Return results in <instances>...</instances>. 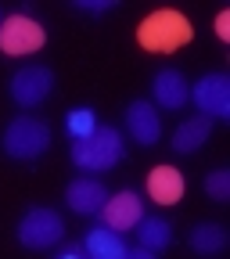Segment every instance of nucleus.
<instances>
[{
    "label": "nucleus",
    "mask_w": 230,
    "mask_h": 259,
    "mask_svg": "<svg viewBox=\"0 0 230 259\" xmlns=\"http://www.w3.org/2000/svg\"><path fill=\"white\" fill-rule=\"evenodd\" d=\"M191 36H194L191 22H187L180 11H173V8L151 11V15L141 22V29H137L141 47H144V51H155V54H173V51H180L183 44H191Z\"/></svg>",
    "instance_id": "obj_1"
},
{
    "label": "nucleus",
    "mask_w": 230,
    "mask_h": 259,
    "mask_svg": "<svg viewBox=\"0 0 230 259\" xmlns=\"http://www.w3.org/2000/svg\"><path fill=\"white\" fill-rule=\"evenodd\" d=\"M72 162L79 169H90V173L112 169L115 162H122V137H119V130L115 126H97L86 141H76Z\"/></svg>",
    "instance_id": "obj_2"
},
{
    "label": "nucleus",
    "mask_w": 230,
    "mask_h": 259,
    "mask_svg": "<svg viewBox=\"0 0 230 259\" xmlns=\"http://www.w3.org/2000/svg\"><path fill=\"white\" fill-rule=\"evenodd\" d=\"M51 148V130L40 119H15L4 130V151L11 158H40Z\"/></svg>",
    "instance_id": "obj_3"
},
{
    "label": "nucleus",
    "mask_w": 230,
    "mask_h": 259,
    "mask_svg": "<svg viewBox=\"0 0 230 259\" xmlns=\"http://www.w3.org/2000/svg\"><path fill=\"white\" fill-rule=\"evenodd\" d=\"M65 238V223L54 209H29L18 223V241L25 248H51Z\"/></svg>",
    "instance_id": "obj_4"
},
{
    "label": "nucleus",
    "mask_w": 230,
    "mask_h": 259,
    "mask_svg": "<svg viewBox=\"0 0 230 259\" xmlns=\"http://www.w3.org/2000/svg\"><path fill=\"white\" fill-rule=\"evenodd\" d=\"M43 25L32 22L29 15H11L4 25H0V51L18 58V54H32L43 47Z\"/></svg>",
    "instance_id": "obj_5"
},
{
    "label": "nucleus",
    "mask_w": 230,
    "mask_h": 259,
    "mask_svg": "<svg viewBox=\"0 0 230 259\" xmlns=\"http://www.w3.org/2000/svg\"><path fill=\"white\" fill-rule=\"evenodd\" d=\"M51 87H54L51 69H43V65H29V69H18V72H15V79H11V97H15L18 105L32 108V105H40L43 97L51 94Z\"/></svg>",
    "instance_id": "obj_6"
},
{
    "label": "nucleus",
    "mask_w": 230,
    "mask_h": 259,
    "mask_svg": "<svg viewBox=\"0 0 230 259\" xmlns=\"http://www.w3.org/2000/svg\"><path fill=\"white\" fill-rule=\"evenodd\" d=\"M191 94H194V101H198L202 115H209V119H226L230 115V79L223 72L205 76Z\"/></svg>",
    "instance_id": "obj_7"
},
{
    "label": "nucleus",
    "mask_w": 230,
    "mask_h": 259,
    "mask_svg": "<svg viewBox=\"0 0 230 259\" xmlns=\"http://www.w3.org/2000/svg\"><path fill=\"white\" fill-rule=\"evenodd\" d=\"M65 202H69L72 212H79V216H97V212L105 209V202H108V191H105L101 180L79 177V180L69 184V191H65Z\"/></svg>",
    "instance_id": "obj_8"
},
{
    "label": "nucleus",
    "mask_w": 230,
    "mask_h": 259,
    "mask_svg": "<svg viewBox=\"0 0 230 259\" xmlns=\"http://www.w3.org/2000/svg\"><path fill=\"white\" fill-rule=\"evenodd\" d=\"M101 216H105V227H108V231L119 234V231H129V227H137V223H141L144 205H141V198H137L133 191H122V194H115V198L105 202Z\"/></svg>",
    "instance_id": "obj_9"
},
{
    "label": "nucleus",
    "mask_w": 230,
    "mask_h": 259,
    "mask_svg": "<svg viewBox=\"0 0 230 259\" xmlns=\"http://www.w3.org/2000/svg\"><path fill=\"white\" fill-rule=\"evenodd\" d=\"M148 194H151V202H158V205H176L183 198V177H180V169L155 166L151 177H148Z\"/></svg>",
    "instance_id": "obj_10"
},
{
    "label": "nucleus",
    "mask_w": 230,
    "mask_h": 259,
    "mask_svg": "<svg viewBox=\"0 0 230 259\" xmlns=\"http://www.w3.org/2000/svg\"><path fill=\"white\" fill-rule=\"evenodd\" d=\"M126 126H129V134H133V141H141V144H155L158 134H162L158 112L148 101H133L126 108Z\"/></svg>",
    "instance_id": "obj_11"
},
{
    "label": "nucleus",
    "mask_w": 230,
    "mask_h": 259,
    "mask_svg": "<svg viewBox=\"0 0 230 259\" xmlns=\"http://www.w3.org/2000/svg\"><path fill=\"white\" fill-rule=\"evenodd\" d=\"M155 101L158 105H166V108H180V105H187V97H191V90H187V79L176 72V69H162L158 76H155Z\"/></svg>",
    "instance_id": "obj_12"
},
{
    "label": "nucleus",
    "mask_w": 230,
    "mask_h": 259,
    "mask_svg": "<svg viewBox=\"0 0 230 259\" xmlns=\"http://www.w3.org/2000/svg\"><path fill=\"white\" fill-rule=\"evenodd\" d=\"M209 134H212V119H209V115L187 119V122H180V130L173 134V148L187 155V151H194V148H202V144L209 141Z\"/></svg>",
    "instance_id": "obj_13"
},
{
    "label": "nucleus",
    "mask_w": 230,
    "mask_h": 259,
    "mask_svg": "<svg viewBox=\"0 0 230 259\" xmlns=\"http://www.w3.org/2000/svg\"><path fill=\"white\" fill-rule=\"evenodd\" d=\"M86 252L94 255V259H126V245H122V238L115 234V231H108V227H97V231H90L86 234Z\"/></svg>",
    "instance_id": "obj_14"
},
{
    "label": "nucleus",
    "mask_w": 230,
    "mask_h": 259,
    "mask_svg": "<svg viewBox=\"0 0 230 259\" xmlns=\"http://www.w3.org/2000/svg\"><path fill=\"white\" fill-rule=\"evenodd\" d=\"M137 238H141V248L158 252V248H166V245L173 241V231H169V223L158 220V216H141V223H137Z\"/></svg>",
    "instance_id": "obj_15"
},
{
    "label": "nucleus",
    "mask_w": 230,
    "mask_h": 259,
    "mask_svg": "<svg viewBox=\"0 0 230 259\" xmlns=\"http://www.w3.org/2000/svg\"><path fill=\"white\" fill-rule=\"evenodd\" d=\"M226 245V234H223V227L219 223H202V227H194V234H191V248L194 252H202V255H212Z\"/></svg>",
    "instance_id": "obj_16"
},
{
    "label": "nucleus",
    "mask_w": 230,
    "mask_h": 259,
    "mask_svg": "<svg viewBox=\"0 0 230 259\" xmlns=\"http://www.w3.org/2000/svg\"><path fill=\"white\" fill-rule=\"evenodd\" d=\"M65 126H69V134H72L76 141H86L94 130H97V115H94L90 108H76V112H69Z\"/></svg>",
    "instance_id": "obj_17"
},
{
    "label": "nucleus",
    "mask_w": 230,
    "mask_h": 259,
    "mask_svg": "<svg viewBox=\"0 0 230 259\" xmlns=\"http://www.w3.org/2000/svg\"><path fill=\"white\" fill-rule=\"evenodd\" d=\"M205 191L212 194L216 202H226V198H230V173H226V169H216V173H209V180H205Z\"/></svg>",
    "instance_id": "obj_18"
},
{
    "label": "nucleus",
    "mask_w": 230,
    "mask_h": 259,
    "mask_svg": "<svg viewBox=\"0 0 230 259\" xmlns=\"http://www.w3.org/2000/svg\"><path fill=\"white\" fill-rule=\"evenodd\" d=\"M216 32H219V40H230V15H226V11H219V18H216Z\"/></svg>",
    "instance_id": "obj_19"
},
{
    "label": "nucleus",
    "mask_w": 230,
    "mask_h": 259,
    "mask_svg": "<svg viewBox=\"0 0 230 259\" xmlns=\"http://www.w3.org/2000/svg\"><path fill=\"white\" fill-rule=\"evenodd\" d=\"M79 8H83V11H94V15H97V11H108L112 4H108V0H83Z\"/></svg>",
    "instance_id": "obj_20"
},
{
    "label": "nucleus",
    "mask_w": 230,
    "mask_h": 259,
    "mask_svg": "<svg viewBox=\"0 0 230 259\" xmlns=\"http://www.w3.org/2000/svg\"><path fill=\"white\" fill-rule=\"evenodd\" d=\"M126 259H158V255L148 252V248H133V252H126Z\"/></svg>",
    "instance_id": "obj_21"
},
{
    "label": "nucleus",
    "mask_w": 230,
    "mask_h": 259,
    "mask_svg": "<svg viewBox=\"0 0 230 259\" xmlns=\"http://www.w3.org/2000/svg\"><path fill=\"white\" fill-rule=\"evenodd\" d=\"M58 259H83V255H79V248H69V252H65V255H58Z\"/></svg>",
    "instance_id": "obj_22"
}]
</instances>
